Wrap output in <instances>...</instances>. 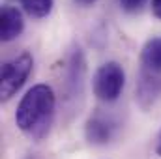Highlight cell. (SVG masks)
Returning a JSON list of instances; mask_svg holds the SVG:
<instances>
[{"label":"cell","instance_id":"cell-9","mask_svg":"<svg viewBox=\"0 0 161 159\" xmlns=\"http://www.w3.org/2000/svg\"><path fill=\"white\" fill-rule=\"evenodd\" d=\"M150 6H152V13H154V17L161 21V0H152Z\"/></svg>","mask_w":161,"mask_h":159},{"label":"cell","instance_id":"cell-11","mask_svg":"<svg viewBox=\"0 0 161 159\" xmlns=\"http://www.w3.org/2000/svg\"><path fill=\"white\" fill-rule=\"evenodd\" d=\"M156 154L161 157V131H159V139H158V146H156Z\"/></svg>","mask_w":161,"mask_h":159},{"label":"cell","instance_id":"cell-2","mask_svg":"<svg viewBox=\"0 0 161 159\" xmlns=\"http://www.w3.org/2000/svg\"><path fill=\"white\" fill-rule=\"evenodd\" d=\"M161 96V38H152L141 51V71L137 80V101L148 109Z\"/></svg>","mask_w":161,"mask_h":159},{"label":"cell","instance_id":"cell-1","mask_svg":"<svg viewBox=\"0 0 161 159\" xmlns=\"http://www.w3.org/2000/svg\"><path fill=\"white\" fill-rule=\"evenodd\" d=\"M56 96L49 84H34L19 101L15 111V123L30 140H43L54 122Z\"/></svg>","mask_w":161,"mask_h":159},{"label":"cell","instance_id":"cell-10","mask_svg":"<svg viewBox=\"0 0 161 159\" xmlns=\"http://www.w3.org/2000/svg\"><path fill=\"white\" fill-rule=\"evenodd\" d=\"M75 4H79V6H92L96 0H73Z\"/></svg>","mask_w":161,"mask_h":159},{"label":"cell","instance_id":"cell-5","mask_svg":"<svg viewBox=\"0 0 161 159\" xmlns=\"http://www.w3.org/2000/svg\"><path fill=\"white\" fill-rule=\"evenodd\" d=\"M25 30L23 13L15 6H2L0 11V40L4 43L19 38Z\"/></svg>","mask_w":161,"mask_h":159},{"label":"cell","instance_id":"cell-4","mask_svg":"<svg viewBox=\"0 0 161 159\" xmlns=\"http://www.w3.org/2000/svg\"><path fill=\"white\" fill-rule=\"evenodd\" d=\"M92 86H94V94L99 101H105V103L116 101L125 86L124 68L118 62H107V64L99 66L94 75Z\"/></svg>","mask_w":161,"mask_h":159},{"label":"cell","instance_id":"cell-7","mask_svg":"<svg viewBox=\"0 0 161 159\" xmlns=\"http://www.w3.org/2000/svg\"><path fill=\"white\" fill-rule=\"evenodd\" d=\"M21 6H23V9L30 15V17H34V19H43V17H47L49 13H51V9H53V6H54V0H17Z\"/></svg>","mask_w":161,"mask_h":159},{"label":"cell","instance_id":"cell-6","mask_svg":"<svg viewBox=\"0 0 161 159\" xmlns=\"http://www.w3.org/2000/svg\"><path fill=\"white\" fill-rule=\"evenodd\" d=\"M86 139L92 144H107L114 135V123L103 114H94L86 122Z\"/></svg>","mask_w":161,"mask_h":159},{"label":"cell","instance_id":"cell-8","mask_svg":"<svg viewBox=\"0 0 161 159\" xmlns=\"http://www.w3.org/2000/svg\"><path fill=\"white\" fill-rule=\"evenodd\" d=\"M144 2L146 0H118V4H120V8L124 11H139L142 6H144Z\"/></svg>","mask_w":161,"mask_h":159},{"label":"cell","instance_id":"cell-3","mask_svg":"<svg viewBox=\"0 0 161 159\" xmlns=\"http://www.w3.org/2000/svg\"><path fill=\"white\" fill-rule=\"evenodd\" d=\"M34 58L30 52H21L19 56L8 60L0 69V97L2 101L11 99L26 82L28 75L32 73Z\"/></svg>","mask_w":161,"mask_h":159}]
</instances>
